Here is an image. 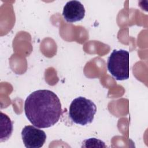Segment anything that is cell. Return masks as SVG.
<instances>
[{
  "label": "cell",
  "instance_id": "obj_5",
  "mask_svg": "<svg viewBox=\"0 0 148 148\" xmlns=\"http://www.w3.org/2000/svg\"><path fill=\"white\" fill-rule=\"evenodd\" d=\"M84 5L79 1H70L66 3L63 8L62 16L69 23H74L82 20L85 16Z\"/></svg>",
  "mask_w": 148,
  "mask_h": 148
},
{
  "label": "cell",
  "instance_id": "obj_1",
  "mask_svg": "<svg viewBox=\"0 0 148 148\" xmlns=\"http://www.w3.org/2000/svg\"><path fill=\"white\" fill-rule=\"evenodd\" d=\"M24 113L34 126L45 128L55 125L62 114L58 96L49 90H38L31 93L24 102Z\"/></svg>",
  "mask_w": 148,
  "mask_h": 148
},
{
  "label": "cell",
  "instance_id": "obj_3",
  "mask_svg": "<svg viewBox=\"0 0 148 148\" xmlns=\"http://www.w3.org/2000/svg\"><path fill=\"white\" fill-rule=\"evenodd\" d=\"M129 52L123 49L113 50L108 59L107 68L117 80L129 78Z\"/></svg>",
  "mask_w": 148,
  "mask_h": 148
},
{
  "label": "cell",
  "instance_id": "obj_6",
  "mask_svg": "<svg viewBox=\"0 0 148 148\" xmlns=\"http://www.w3.org/2000/svg\"><path fill=\"white\" fill-rule=\"evenodd\" d=\"M1 142L6 141L11 136L13 132V123L6 114L1 112Z\"/></svg>",
  "mask_w": 148,
  "mask_h": 148
},
{
  "label": "cell",
  "instance_id": "obj_2",
  "mask_svg": "<svg viewBox=\"0 0 148 148\" xmlns=\"http://www.w3.org/2000/svg\"><path fill=\"white\" fill-rule=\"evenodd\" d=\"M97 112L95 104L83 97L75 98L69 108V116L77 124L85 125L91 123Z\"/></svg>",
  "mask_w": 148,
  "mask_h": 148
},
{
  "label": "cell",
  "instance_id": "obj_4",
  "mask_svg": "<svg viewBox=\"0 0 148 148\" xmlns=\"http://www.w3.org/2000/svg\"><path fill=\"white\" fill-rule=\"evenodd\" d=\"M21 137L26 147L40 148L45 143L46 134L45 131L34 125H26L21 131Z\"/></svg>",
  "mask_w": 148,
  "mask_h": 148
}]
</instances>
